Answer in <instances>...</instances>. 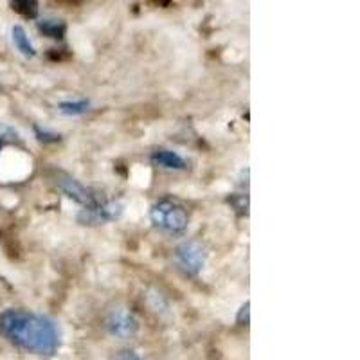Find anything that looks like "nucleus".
Wrapping results in <instances>:
<instances>
[{
    "label": "nucleus",
    "mask_w": 360,
    "mask_h": 360,
    "mask_svg": "<svg viewBox=\"0 0 360 360\" xmlns=\"http://www.w3.org/2000/svg\"><path fill=\"white\" fill-rule=\"evenodd\" d=\"M238 324H249V303L243 304L238 314Z\"/></svg>",
    "instance_id": "ddd939ff"
},
{
    "label": "nucleus",
    "mask_w": 360,
    "mask_h": 360,
    "mask_svg": "<svg viewBox=\"0 0 360 360\" xmlns=\"http://www.w3.org/2000/svg\"><path fill=\"white\" fill-rule=\"evenodd\" d=\"M0 146H2V143H0Z\"/></svg>",
    "instance_id": "4468645a"
},
{
    "label": "nucleus",
    "mask_w": 360,
    "mask_h": 360,
    "mask_svg": "<svg viewBox=\"0 0 360 360\" xmlns=\"http://www.w3.org/2000/svg\"><path fill=\"white\" fill-rule=\"evenodd\" d=\"M60 188L63 189V193H65L67 197L72 198V200L79 202V204H83L86 207V205H92V204H98L101 198L96 197L94 193L90 191L89 188H85L83 184H79L78 180L70 179V176H67V179L60 180Z\"/></svg>",
    "instance_id": "423d86ee"
},
{
    "label": "nucleus",
    "mask_w": 360,
    "mask_h": 360,
    "mask_svg": "<svg viewBox=\"0 0 360 360\" xmlns=\"http://www.w3.org/2000/svg\"><path fill=\"white\" fill-rule=\"evenodd\" d=\"M11 38H13V44L20 51V54H24L25 58H34L37 56V49H34L33 41L29 38L27 31H25L22 25H15L11 29Z\"/></svg>",
    "instance_id": "6e6552de"
},
{
    "label": "nucleus",
    "mask_w": 360,
    "mask_h": 360,
    "mask_svg": "<svg viewBox=\"0 0 360 360\" xmlns=\"http://www.w3.org/2000/svg\"><path fill=\"white\" fill-rule=\"evenodd\" d=\"M40 29L51 38H62L65 33V24L62 20H44L40 24Z\"/></svg>",
    "instance_id": "9d476101"
},
{
    "label": "nucleus",
    "mask_w": 360,
    "mask_h": 360,
    "mask_svg": "<svg viewBox=\"0 0 360 360\" xmlns=\"http://www.w3.org/2000/svg\"><path fill=\"white\" fill-rule=\"evenodd\" d=\"M152 162L162 169H169V172H182L188 168V162L182 155H179L173 150H155L152 153Z\"/></svg>",
    "instance_id": "0eeeda50"
},
{
    "label": "nucleus",
    "mask_w": 360,
    "mask_h": 360,
    "mask_svg": "<svg viewBox=\"0 0 360 360\" xmlns=\"http://www.w3.org/2000/svg\"><path fill=\"white\" fill-rule=\"evenodd\" d=\"M150 220L157 229L166 234H182L189 225V214L184 207L173 200H160L153 204Z\"/></svg>",
    "instance_id": "f03ea898"
},
{
    "label": "nucleus",
    "mask_w": 360,
    "mask_h": 360,
    "mask_svg": "<svg viewBox=\"0 0 360 360\" xmlns=\"http://www.w3.org/2000/svg\"><path fill=\"white\" fill-rule=\"evenodd\" d=\"M205 262H207V252L202 243L188 240L176 247V263L186 274L198 276L204 270Z\"/></svg>",
    "instance_id": "7ed1b4c3"
},
{
    "label": "nucleus",
    "mask_w": 360,
    "mask_h": 360,
    "mask_svg": "<svg viewBox=\"0 0 360 360\" xmlns=\"http://www.w3.org/2000/svg\"><path fill=\"white\" fill-rule=\"evenodd\" d=\"M123 213L121 205L115 204V202H107L99 200L98 204L86 205L82 209V213L78 214V221L83 225H99L107 224V221L115 220L119 218V214Z\"/></svg>",
    "instance_id": "39448f33"
},
{
    "label": "nucleus",
    "mask_w": 360,
    "mask_h": 360,
    "mask_svg": "<svg viewBox=\"0 0 360 360\" xmlns=\"http://www.w3.org/2000/svg\"><path fill=\"white\" fill-rule=\"evenodd\" d=\"M0 335L15 348L33 355L51 356L62 346L60 326L51 317L17 308L0 314Z\"/></svg>",
    "instance_id": "f257e3e1"
},
{
    "label": "nucleus",
    "mask_w": 360,
    "mask_h": 360,
    "mask_svg": "<svg viewBox=\"0 0 360 360\" xmlns=\"http://www.w3.org/2000/svg\"><path fill=\"white\" fill-rule=\"evenodd\" d=\"M90 108L89 99H76V101H63L58 105V110L65 115H82Z\"/></svg>",
    "instance_id": "1a4fd4ad"
},
{
    "label": "nucleus",
    "mask_w": 360,
    "mask_h": 360,
    "mask_svg": "<svg viewBox=\"0 0 360 360\" xmlns=\"http://www.w3.org/2000/svg\"><path fill=\"white\" fill-rule=\"evenodd\" d=\"M112 360H144L143 356H139L135 352H130V349H124V352H119L117 355Z\"/></svg>",
    "instance_id": "f8f14e48"
},
{
    "label": "nucleus",
    "mask_w": 360,
    "mask_h": 360,
    "mask_svg": "<svg viewBox=\"0 0 360 360\" xmlns=\"http://www.w3.org/2000/svg\"><path fill=\"white\" fill-rule=\"evenodd\" d=\"M107 330L112 337L117 339H131L139 332V321L127 308H115L108 315Z\"/></svg>",
    "instance_id": "20e7f679"
},
{
    "label": "nucleus",
    "mask_w": 360,
    "mask_h": 360,
    "mask_svg": "<svg viewBox=\"0 0 360 360\" xmlns=\"http://www.w3.org/2000/svg\"><path fill=\"white\" fill-rule=\"evenodd\" d=\"M20 6H24V8H17V6H13V9L18 13H22L24 17H34L38 11L37 8V2H27V0H24V2H18Z\"/></svg>",
    "instance_id": "9b49d317"
}]
</instances>
